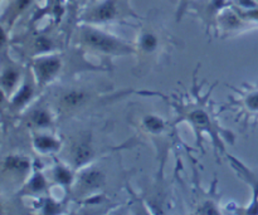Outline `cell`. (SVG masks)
Here are the masks:
<instances>
[{
  "label": "cell",
  "instance_id": "cell-6",
  "mask_svg": "<svg viewBox=\"0 0 258 215\" xmlns=\"http://www.w3.org/2000/svg\"><path fill=\"white\" fill-rule=\"evenodd\" d=\"M3 40L27 63L33 58L64 50L70 45V30L50 20L44 28L29 24L27 29L14 37L3 34Z\"/></svg>",
  "mask_w": 258,
  "mask_h": 215
},
{
  "label": "cell",
  "instance_id": "cell-12",
  "mask_svg": "<svg viewBox=\"0 0 258 215\" xmlns=\"http://www.w3.org/2000/svg\"><path fill=\"white\" fill-rule=\"evenodd\" d=\"M236 96H229L227 105L221 107V112L233 111L236 112V120L241 121L246 128L251 122L258 121V85L244 83L241 88L227 85Z\"/></svg>",
  "mask_w": 258,
  "mask_h": 215
},
{
  "label": "cell",
  "instance_id": "cell-10",
  "mask_svg": "<svg viewBox=\"0 0 258 215\" xmlns=\"http://www.w3.org/2000/svg\"><path fill=\"white\" fill-rule=\"evenodd\" d=\"M135 126L141 135L153 141L160 165H164L170 149L176 145L175 123L155 113H146L136 121Z\"/></svg>",
  "mask_w": 258,
  "mask_h": 215
},
{
  "label": "cell",
  "instance_id": "cell-24",
  "mask_svg": "<svg viewBox=\"0 0 258 215\" xmlns=\"http://www.w3.org/2000/svg\"><path fill=\"white\" fill-rule=\"evenodd\" d=\"M194 0H178V8H176V22H180L181 18L186 14L188 12L189 5L193 3Z\"/></svg>",
  "mask_w": 258,
  "mask_h": 215
},
{
  "label": "cell",
  "instance_id": "cell-21",
  "mask_svg": "<svg viewBox=\"0 0 258 215\" xmlns=\"http://www.w3.org/2000/svg\"><path fill=\"white\" fill-rule=\"evenodd\" d=\"M252 28H254L253 25L246 22L232 5H228L222 10L217 19L216 37L228 38L244 30L252 29Z\"/></svg>",
  "mask_w": 258,
  "mask_h": 215
},
{
  "label": "cell",
  "instance_id": "cell-17",
  "mask_svg": "<svg viewBox=\"0 0 258 215\" xmlns=\"http://www.w3.org/2000/svg\"><path fill=\"white\" fill-rule=\"evenodd\" d=\"M231 5V0H194L186 14H193L202 20L207 33L216 35L217 19L224 8Z\"/></svg>",
  "mask_w": 258,
  "mask_h": 215
},
{
  "label": "cell",
  "instance_id": "cell-5",
  "mask_svg": "<svg viewBox=\"0 0 258 215\" xmlns=\"http://www.w3.org/2000/svg\"><path fill=\"white\" fill-rule=\"evenodd\" d=\"M70 44L76 45L87 55L102 59L113 69L112 59L135 55L134 43L102 29L101 25L76 23L71 29Z\"/></svg>",
  "mask_w": 258,
  "mask_h": 215
},
{
  "label": "cell",
  "instance_id": "cell-7",
  "mask_svg": "<svg viewBox=\"0 0 258 215\" xmlns=\"http://www.w3.org/2000/svg\"><path fill=\"white\" fill-rule=\"evenodd\" d=\"M63 138L64 144L58 158L72 166L76 171L90 165L93 161L118 153L122 149L136 146V144L131 140L123 145H108L103 141L102 136L95 128L91 127L75 131L70 135L63 136Z\"/></svg>",
  "mask_w": 258,
  "mask_h": 215
},
{
  "label": "cell",
  "instance_id": "cell-11",
  "mask_svg": "<svg viewBox=\"0 0 258 215\" xmlns=\"http://www.w3.org/2000/svg\"><path fill=\"white\" fill-rule=\"evenodd\" d=\"M12 126L15 131L29 135L34 131H57L59 121L49 101L42 95L17 118Z\"/></svg>",
  "mask_w": 258,
  "mask_h": 215
},
{
  "label": "cell",
  "instance_id": "cell-20",
  "mask_svg": "<svg viewBox=\"0 0 258 215\" xmlns=\"http://www.w3.org/2000/svg\"><path fill=\"white\" fill-rule=\"evenodd\" d=\"M44 173L53 188L62 189L64 195L68 196L71 188L75 184L77 171L62 159L54 156L52 158V164L49 166H44Z\"/></svg>",
  "mask_w": 258,
  "mask_h": 215
},
{
  "label": "cell",
  "instance_id": "cell-1",
  "mask_svg": "<svg viewBox=\"0 0 258 215\" xmlns=\"http://www.w3.org/2000/svg\"><path fill=\"white\" fill-rule=\"evenodd\" d=\"M198 68L193 72V83H191L190 91L180 95L166 96L160 92H151V91H138L139 96L143 97H151L156 96L160 97L173 108L174 118L173 122L179 125L180 122L188 123L194 131L197 141V148H203L204 135L211 137L212 145H213L214 155L217 156L218 161L221 159H226L227 149L226 144L233 145L236 142V136L232 131L223 127L219 120L221 111H216V103L212 98L214 88L218 82L213 83L206 92L202 91L206 81L199 83L198 81Z\"/></svg>",
  "mask_w": 258,
  "mask_h": 215
},
{
  "label": "cell",
  "instance_id": "cell-19",
  "mask_svg": "<svg viewBox=\"0 0 258 215\" xmlns=\"http://www.w3.org/2000/svg\"><path fill=\"white\" fill-rule=\"evenodd\" d=\"M28 137L32 150L43 159H52L59 155L64 144V138L58 135L57 131H34Z\"/></svg>",
  "mask_w": 258,
  "mask_h": 215
},
{
  "label": "cell",
  "instance_id": "cell-9",
  "mask_svg": "<svg viewBox=\"0 0 258 215\" xmlns=\"http://www.w3.org/2000/svg\"><path fill=\"white\" fill-rule=\"evenodd\" d=\"M141 19L131 5V0H93L78 12L76 23L105 25Z\"/></svg>",
  "mask_w": 258,
  "mask_h": 215
},
{
  "label": "cell",
  "instance_id": "cell-15",
  "mask_svg": "<svg viewBox=\"0 0 258 215\" xmlns=\"http://www.w3.org/2000/svg\"><path fill=\"white\" fill-rule=\"evenodd\" d=\"M10 48L5 40L2 45V64H0V86L4 100H9L24 81L28 64L22 59H14L10 55Z\"/></svg>",
  "mask_w": 258,
  "mask_h": 215
},
{
  "label": "cell",
  "instance_id": "cell-8",
  "mask_svg": "<svg viewBox=\"0 0 258 215\" xmlns=\"http://www.w3.org/2000/svg\"><path fill=\"white\" fill-rule=\"evenodd\" d=\"M111 155L77 170L75 184L68 193V198L72 203L80 205H96L107 200L106 189L110 183L107 163Z\"/></svg>",
  "mask_w": 258,
  "mask_h": 215
},
{
  "label": "cell",
  "instance_id": "cell-3",
  "mask_svg": "<svg viewBox=\"0 0 258 215\" xmlns=\"http://www.w3.org/2000/svg\"><path fill=\"white\" fill-rule=\"evenodd\" d=\"M134 45L136 63L133 75L141 78L163 68L169 62L174 50L183 47V43L168 32L159 17L150 13L140 20Z\"/></svg>",
  "mask_w": 258,
  "mask_h": 215
},
{
  "label": "cell",
  "instance_id": "cell-13",
  "mask_svg": "<svg viewBox=\"0 0 258 215\" xmlns=\"http://www.w3.org/2000/svg\"><path fill=\"white\" fill-rule=\"evenodd\" d=\"M35 159L19 151H12L2 160V186L5 190L18 193L32 174Z\"/></svg>",
  "mask_w": 258,
  "mask_h": 215
},
{
  "label": "cell",
  "instance_id": "cell-23",
  "mask_svg": "<svg viewBox=\"0 0 258 215\" xmlns=\"http://www.w3.org/2000/svg\"><path fill=\"white\" fill-rule=\"evenodd\" d=\"M72 201L68 196L63 199H55L54 196L50 195L44 196V198L32 200V209L37 214H47V215H57L68 213V209Z\"/></svg>",
  "mask_w": 258,
  "mask_h": 215
},
{
  "label": "cell",
  "instance_id": "cell-4",
  "mask_svg": "<svg viewBox=\"0 0 258 215\" xmlns=\"http://www.w3.org/2000/svg\"><path fill=\"white\" fill-rule=\"evenodd\" d=\"M32 68L42 92L59 82H66L82 73L111 72L112 68L105 63H95L76 45L70 44L64 50L33 58L27 62Z\"/></svg>",
  "mask_w": 258,
  "mask_h": 215
},
{
  "label": "cell",
  "instance_id": "cell-16",
  "mask_svg": "<svg viewBox=\"0 0 258 215\" xmlns=\"http://www.w3.org/2000/svg\"><path fill=\"white\" fill-rule=\"evenodd\" d=\"M52 188V184L48 180L44 173V165L40 163L39 159H35L32 174L27 179L24 185L18 190V193L14 194V196L15 199H19V200H25V199L37 200V199L50 195Z\"/></svg>",
  "mask_w": 258,
  "mask_h": 215
},
{
  "label": "cell",
  "instance_id": "cell-18",
  "mask_svg": "<svg viewBox=\"0 0 258 215\" xmlns=\"http://www.w3.org/2000/svg\"><path fill=\"white\" fill-rule=\"evenodd\" d=\"M226 160L228 161L231 168L234 170V173L238 175V178L243 180L247 185H249L252 190V198L249 204L244 206V208H238L237 213L258 215V174L254 173L246 164H243L241 160H238L236 156L231 155V154H226Z\"/></svg>",
  "mask_w": 258,
  "mask_h": 215
},
{
  "label": "cell",
  "instance_id": "cell-14",
  "mask_svg": "<svg viewBox=\"0 0 258 215\" xmlns=\"http://www.w3.org/2000/svg\"><path fill=\"white\" fill-rule=\"evenodd\" d=\"M42 95L43 92L38 86L34 73L28 64L27 73L22 85L9 100H4V120L9 118L10 123L13 125L17 118Z\"/></svg>",
  "mask_w": 258,
  "mask_h": 215
},
{
  "label": "cell",
  "instance_id": "cell-2",
  "mask_svg": "<svg viewBox=\"0 0 258 215\" xmlns=\"http://www.w3.org/2000/svg\"><path fill=\"white\" fill-rule=\"evenodd\" d=\"M52 105L60 123L92 118L96 113L107 106L113 105L131 95H138V91L111 90L91 85L90 82L73 78L66 82L55 83L43 92Z\"/></svg>",
  "mask_w": 258,
  "mask_h": 215
},
{
  "label": "cell",
  "instance_id": "cell-22",
  "mask_svg": "<svg viewBox=\"0 0 258 215\" xmlns=\"http://www.w3.org/2000/svg\"><path fill=\"white\" fill-rule=\"evenodd\" d=\"M37 0H8V5L2 14L3 34L10 37V32L14 29L20 19L28 15L34 8Z\"/></svg>",
  "mask_w": 258,
  "mask_h": 215
}]
</instances>
